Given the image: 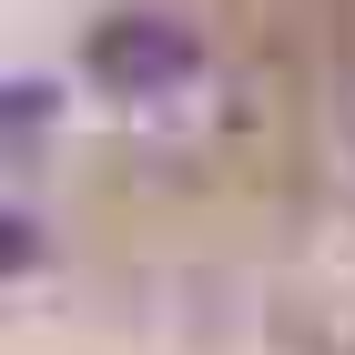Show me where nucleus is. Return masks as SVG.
<instances>
[{
	"instance_id": "nucleus-1",
	"label": "nucleus",
	"mask_w": 355,
	"mask_h": 355,
	"mask_svg": "<svg viewBox=\"0 0 355 355\" xmlns=\"http://www.w3.org/2000/svg\"><path fill=\"white\" fill-rule=\"evenodd\" d=\"M92 82L112 92V102H173V92L203 82V41H193L173 10H112L102 31H92Z\"/></svg>"
},
{
	"instance_id": "nucleus-2",
	"label": "nucleus",
	"mask_w": 355,
	"mask_h": 355,
	"mask_svg": "<svg viewBox=\"0 0 355 355\" xmlns=\"http://www.w3.org/2000/svg\"><path fill=\"white\" fill-rule=\"evenodd\" d=\"M335 122H345V153H355V71H345V92H335Z\"/></svg>"
}]
</instances>
